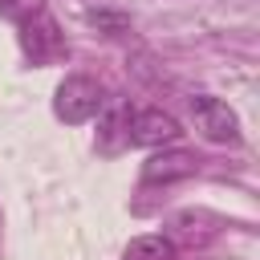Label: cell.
Here are the masks:
<instances>
[{
    "label": "cell",
    "instance_id": "obj_7",
    "mask_svg": "<svg viewBox=\"0 0 260 260\" xmlns=\"http://www.w3.org/2000/svg\"><path fill=\"white\" fill-rule=\"evenodd\" d=\"M89 24H93L98 32H106V37L130 32V16H126V12H106V8H98V12H89Z\"/></svg>",
    "mask_w": 260,
    "mask_h": 260
},
{
    "label": "cell",
    "instance_id": "obj_1",
    "mask_svg": "<svg viewBox=\"0 0 260 260\" xmlns=\"http://www.w3.org/2000/svg\"><path fill=\"white\" fill-rule=\"evenodd\" d=\"M102 106H106V89H102L93 77H81V73L65 77V81L57 85V98H53L57 118H61V122H69V126H81V122L98 118V114H102Z\"/></svg>",
    "mask_w": 260,
    "mask_h": 260
},
{
    "label": "cell",
    "instance_id": "obj_6",
    "mask_svg": "<svg viewBox=\"0 0 260 260\" xmlns=\"http://www.w3.org/2000/svg\"><path fill=\"white\" fill-rule=\"evenodd\" d=\"M126 260H175V244L167 236H134L126 244Z\"/></svg>",
    "mask_w": 260,
    "mask_h": 260
},
{
    "label": "cell",
    "instance_id": "obj_3",
    "mask_svg": "<svg viewBox=\"0 0 260 260\" xmlns=\"http://www.w3.org/2000/svg\"><path fill=\"white\" fill-rule=\"evenodd\" d=\"M191 118H195V130L207 142H240V118L228 102H219L211 93H195L191 98Z\"/></svg>",
    "mask_w": 260,
    "mask_h": 260
},
{
    "label": "cell",
    "instance_id": "obj_2",
    "mask_svg": "<svg viewBox=\"0 0 260 260\" xmlns=\"http://www.w3.org/2000/svg\"><path fill=\"white\" fill-rule=\"evenodd\" d=\"M20 45H24V57L32 65H53V61H61L69 53L65 32L57 28V20L45 8H37V12H28L20 20Z\"/></svg>",
    "mask_w": 260,
    "mask_h": 260
},
{
    "label": "cell",
    "instance_id": "obj_5",
    "mask_svg": "<svg viewBox=\"0 0 260 260\" xmlns=\"http://www.w3.org/2000/svg\"><path fill=\"white\" fill-rule=\"evenodd\" d=\"M195 171H199V158L191 150H162V154L146 158L142 179L146 183H179V179H191Z\"/></svg>",
    "mask_w": 260,
    "mask_h": 260
},
{
    "label": "cell",
    "instance_id": "obj_4",
    "mask_svg": "<svg viewBox=\"0 0 260 260\" xmlns=\"http://www.w3.org/2000/svg\"><path fill=\"white\" fill-rule=\"evenodd\" d=\"M179 122L167 114V110H134L126 118V142L134 146H167V142H179Z\"/></svg>",
    "mask_w": 260,
    "mask_h": 260
}]
</instances>
